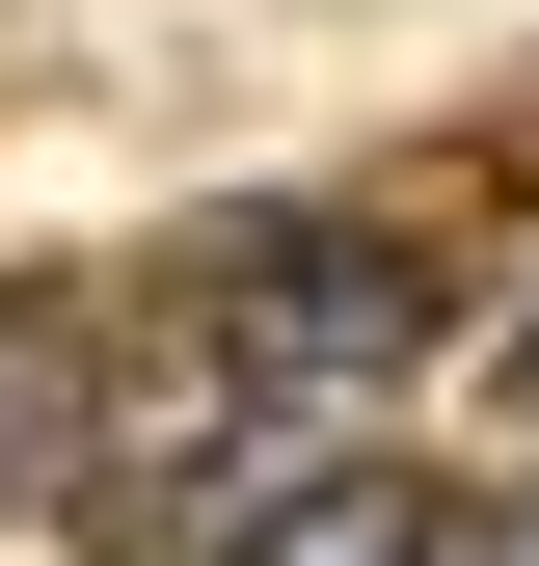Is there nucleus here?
Instances as JSON below:
<instances>
[{
  "mask_svg": "<svg viewBox=\"0 0 539 566\" xmlns=\"http://www.w3.org/2000/svg\"><path fill=\"white\" fill-rule=\"evenodd\" d=\"M189 539H216V566H458V513L378 432H243L216 485H189Z\"/></svg>",
  "mask_w": 539,
  "mask_h": 566,
  "instance_id": "1",
  "label": "nucleus"
},
{
  "mask_svg": "<svg viewBox=\"0 0 539 566\" xmlns=\"http://www.w3.org/2000/svg\"><path fill=\"white\" fill-rule=\"evenodd\" d=\"M512 378H539V324H512Z\"/></svg>",
  "mask_w": 539,
  "mask_h": 566,
  "instance_id": "3",
  "label": "nucleus"
},
{
  "mask_svg": "<svg viewBox=\"0 0 539 566\" xmlns=\"http://www.w3.org/2000/svg\"><path fill=\"white\" fill-rule=\"evenodd\" d=\"M458 566H539V485H512V513H458Z\"/></svg>",
  "mask_w": 539,
  "mask_h": 566,
  "instance_id": "2",
  "label": "nucleus"
}]
</instances>
